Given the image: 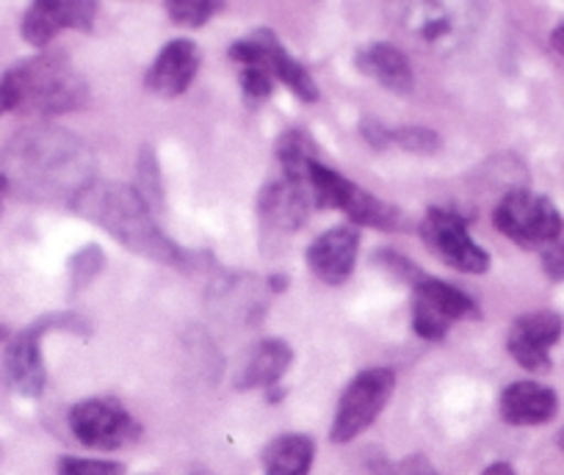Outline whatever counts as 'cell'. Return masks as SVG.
I'll return each instance as SVG.
<instances>
[{
    "label": "cell",
    "mask_w": 564,
    "mask_h": 475,
    "mask_svg": "<svg viewBox=\"0 0 564 475\" xmlns=\"http://www.w3.org/2000/svg\"><path fill=\"white\" fill-rule=\"evenodd\" d=\"M75 213L95 221L124 250L166 266H186L188 255L164 235L153 219V210L135 194V188L113 180H91L73 199Z\"/></svg>",
    "instance_id": "obj_1"
},
{
    "label": "cell",
    "mask_w": 564,
    "mask_h": 475,
    "mask_svg": "<svg viewBox=\"0 0 564 475\" xmlns=\"http://www.w3.org/2000/svg\"><path fill=\"white\" fill-rule=\"evenodd\" d=\"M89 100L84 75L62 53H40L29 62L14 64L0 78V111L56 113L78 111Z\"/></svg>",
    "instance_id": "obj_2"
},
{
    "label": "cell",
    "mask_w": 564,
    "mask_h": 475,
    "mask_svg": "<svg viewBox=\"0 0 564 475\" xmlns=\"http://www.w3.org/2000/svg\"><path fill=\"white\" fill-rule=\"evenodd\" d=\"M12 164L14 169L29 175L25 183L53 188V191L69 188V191H73V199L75 194L84 191L91 183V164L84 144H80L73 133L51 131V128L20 133V139L14 142Z\"/></svg>",
    "instance_id": "obj_3"
},
{
    "label": "cell",
    "mask_w": 564,
    "mask_h": 475,
    "mask_svg": "<svg viewBox=\"0 0 564 475\" xmlns=\"http://www.w3.org/2000/svg\"><path fill=\"white\" fill-rule=\"evenodd\" d=\"M492 224L501 235L514 241L523 250H536V246L556 244L564 230L562 213L547 197L518 188L509 191L492 210Z\"/></svg>",
    "instance_id": "obj_4"
},
{
    "label": "cell",
    "mask_w": 564,
    "mask_h": 475,
    "mask_svg": "<svg viewBox=\"0 0 564 475\" xmlns=\"http://www.w3.org/2000/svg\"><path fill=\"white\" fill-rule=\"evenodd\" d=\"M393 393L395 374L390 368H368L357 374L344 390V396H340L329 440L335 445H346V442L357 440L362 431L377 423Z\"/></svg>",
    "instance_id": "obj_5"
},
{
    "label": "cell",
    "mask_w": 564,
    "mask_h": 475,
    "mask_svg": "<svg viewBox=\"0 0 564 475\" xmlns=\"http://www.w3.org/2000/svg\"><path fill=\"white\" fill-rule=\"evenodd\" d=\"M51 329H67V332L86 334L89 332V323L80 321L73 312H53V316H45L34 327L23 329V332L9 340L7 356H3L9 382L14 385V390L29 398L42 396V390H45L47 371L45 360H42V338Z\"/></svg>",
    "instance_id": "obj_6"
},
{
    "label": "cell",
    "mask_w": 564,
    "mask_h": 475,
    "mask_svg": "<svg viewBox=\"0 0 564 475\" xmlns=\"http://www.w3.org/2000/svg\"><path fill=\"white\" fill-rule=\"evenodd\" d=\"M481 310L468 294L435 277L412 285V332L441 343L457 321H479Z\"/></svg>",
    "instance_id": "obj_7"
},
{
    "label": "cell",
    "mask_w": 564,
    "mask_h": 475,
    "mask_svg": "<svg viewBox=\"0 0 564 475\" xmlns=\"http://www.w3.org/2000/svg\"><path fill=\"white\" fill-rule=\"evenodd\" d=\"M421 238L426 250L446 266L463 274L490 272V252L470 238L468 221L452 208H430L421 221Z\"/></svg>",
    "instance_id": "obj_8"
},
{
    "label": "cell",
    "mask_w": 564,
    "mask_h": 475,
    "mask_svg": "<svg viewBox=\"0 0 564 475\" xmlns=\"http://www.w3.org/2000/svg\"><path fill=\"white\" fill-rule=\"evenodd\" d=\"M69 431L75 440L95 451H117L133 445L141 437V426L133 415L113 398H86L69 409Z\"/></svg>",
    "instance_id": "obj_9"
},
{
    "label": "cell",
    "mask_w": 564,
    "mask_h": 475,
    "mask_svg": "<svg viewBox=\"0 0 564 475\" xmlns=\"http://www.w3.org/2000/svg\"><path fill=\"white\" fill-rule=\"evenodd\" d=\"M562 332L564 321L556 312H525L509 329L507 349L520 368L531 371V374H547L551 371V356H547V351L558 343Z\"/></svg>",
    "instance_id": "obj_10"
},
{
    "label": "cell",
    "mask_w": 564,
    "mask_h": 475,
    "mask_svg": "<svg viewBox=\"0 0 564 475\" xmlns=\"http://www.w3.org/2000/svg\"><path fill=\"white\" fill-rule=\"evenodd\" d=\"M97 3L91 0H36L23 14V40L45 51L62 31H91Z\"/></svg>",
    "instance_id": "obj_11"
},
{
    "label": "cell",
    "mask_w": 564,
    "mask_h": 475,
    "mask_svg": "<svg viewBox=\"0 0 564 475\" xmlns=\"http://www.w3.org/2000/svg\"><path fill=\"white\" fill-rule=\"evenodd\" d=\"M357 252H360V232L357 227H335L307 246V266L322 283L344 285L355 274Z\"/></svg>",
    "instance_id": "obj_12"
},
{
    "label": "cell",
    "mask_w": 564,
    "mask_h": 475,
    "mask_svg": "<svg viewBox=\"0 0 564 475\" xmlns=\"http://www.w3.org/2000/svg\"><path fill=\"white\" fill-rule=\"evenodd\" d=\"M199 69V51L188 40H172L161 47L144 73V89L159 97H181Z\"/></svg>",
    "instance_id": "obj_13"
},
{
    "label": "cell",
    "mask_w": 564,
    "mask_h": 475,
    "mask_svg": "<svg viewBox=\"0 0 564 475\" xmlns=\"http://www.w3.org/2000/svg\"><path fill=\"white\" fill-rule=\"evenodd\" d=\"M254 45H258V62L254 67L269 69L271 78L282 80V84L289 86L300 100L305 102H316L318 100V84L313 80V75L307 73V67L302 62H296L285 45L274 36V31L260 29L252 34Z\"/></svg>",
    "instance_id": "obj_14"
},
{
    "label": "cell",
    "mask_w": 564,
    "mask_h": 475,
    "mask_svg": "<svg viewBox=\"0 0 564 475\" xmlns=\"http://www.w3.org/2000/svg\"><path fill=\"white\" fill-rule=\"evenodd\" d=\"M311 191L285 177L265 183L258 194V216L274 230H300L311 213Z\"/></svg>",
    "instance_id": "obj_15"
},
{
    "label": "cell",
    "mask_w": 564,
    "mask_h": 475,
    "mask_svg": "<svg viewBox=\"0 0 564 475\" xmlns=\"http://www.w3.org/2000/svg\"><path fill=\"white\" fill-rule=\"evenodd\" d=\"M294 363V349L285 340H260L243 360L241 371L236 376L238 390H269V387L280 385L285 371Z\"/></svg>",
    "instance_id": "obj_16"
},
{
    "label": "cell",
    "mask_w": 564,
    "mask_h": 475,
    "mask_svg": "<svg viewBox=\"0 0 564 475\" xmlns=\"http://www.w3.org/2000/svg\"><path fill=\"white\" fill-rule=\"evenodd\" d=\"M558 409L556 393L540 382H514L501 393V418L509 426H542Z\"/></svg>",
    "instance_id": "obj_17"
},
{
    "label": "cell",
    "mask_w": 564,
    "mask_h": 475,
    "mask_svg": "<svg viewBox=\"0 0 564 475\" xmlns=\"http://www.w3.org/2000/svg\"><path fill=\"white\" fill-rule=\"evenodd\" d=\"M355 64L362 75H371L373 80H379L384 89L395 91V95H406L415 86V73H412L410 58L399 47L390 45V42L366 45L357 53Z\"/></svg>",
    "instance_id": "obj_18"
},
{
    "label": "cell",
    "mask_w": 564,
    "mask_h": 475,
    "mask_svg": "<svg viewBox=\"0 0 564 475\" xmlns=\"http://www.w3.org/2000/svg\"><path fill=\"white\" fill-rule=\"evenodd\" d=\"M340 213L349 216L355 224L362 227H373V230H384V232H399L404 230V213H401L395 205L384 202V199L373 197V194L362 191L360 186L355 183H346L344 197H340L338 208Z\"/></svg>",
    "instance_id": "obj_19"
},
{
    "label": "cell",
    "mask_w": 564,
    "mask_h": 475,
    "mask_svg": "<svg viewBox=\"0 0 564 475\" xmlns=\"http://www.w3.org/2000/svg\"><path fill=\"white\" fill-rule=\"evenodd\" d=\"M316 445L307 434H282L263 451L265 475H311Z\"/></svg>",
    "instance_id": "obj_20"
},
{
    "label": "cell",
    "mask_w": 564,
    "mask_h": 475,
    "mask_svg": "<svg viewBox=\"0 0 564 475\" xmlns=\"http://www.w3.org/2000/svg\"><path fill=\"white\" fill-rule=\"evenodd\" d=\"M276 161L282 166V177L296 186L307 188V175H311L313 161H318V147L313 144V139L305 131H285L276 139Z\"/></svg>",
    "instance_id": "obj_21"
},
{
    "label": "cell",
    "mask_w": 564,
    "mask_h": 475,
    "mask_svg": "<svg viewBox=\"0 0 564 475\" xmlns=\"http://www.w3.org/2000/svg\"><path fill=\"white\" fill-rule=\"evenodd\" d=\"M135 194L144 199L153 213H161L164 210V180H161L159 161H155V153L150 147L141 150L139 158V186H135Z\"/></svg>",
    "instance_id": "obj_22"
},
{
    "label": "cell",
    "mask_w": 564,
    "mask_h": 475,
    "mask_svg": "<svg viewBox=\"0 0 564 475\" xmlns=\"http://www.w3.org/2000/svg\"><path fill=\"white\" fill-rule=\"evenodd\" d=\"M219 12L221 3H216V0H170L166 3V14L186 29H203Z\"/></svg>",
    "instance_id": "obj_23"
},
{
    "label": "cell",
    "mask_w": 564,
    "mask_h": 475,
    "mask_svg": "<svg viewBox=\"0 0 564 475\" xmlns=\"http://www.w3.org/2000/svg\"><path fill=\"white\" fill-rule=\"evenodd\" d=\"M102 266H106V255H102L100 246H84V250L69 261V285H73V290L86 288V285L102 272Z\"/></svg>",
    "instance_id": "obj_24"
},
{
    "label": "cell",
    "mask_w": 564,
    "mask_h": 475,
    "mask_svg": "<svg viewBox=\"0 0 564 475\" xmlns=\"http://www.w3.org/2000/svg\"><path fill=\"white\" fill-rule=\"evenodd\" d=\"M390 142L399 144L401 150H406V153H415V155H432V153H437L443 144L441 136H437L435 131H430V128H417V125L390 131Z\"/></svg>",
    "instance_id": "obj_25"
},
{
    "label": "cell",
    "mask_w": 564,
    "mask_h": 475,
    "mask_svg": "<svg viewBox=\"0 0 564 475\" xmlns=\"http://www.w3.org/2000/svg\"><path fill=\"white\" fill-rule=\"evenodd\" d=\"M58 475H124V467L108 459L64 456L58 459Z\"/></svg>",
    "instance_id": "obj_26"
},
{
    "label": "cell",
    "mask_w": 564,
    "mask_h": 475,
    "mask_svg": "<svg viewBox=\"0 0 564 475\" xmlns=\"http://www.w3.org/2000/svg\"><path fill=\"white\" fill-rule=\"evenodd\" d=\"M241 89H243V100L249 106H260L271 97L274 91V78H271L269 69L263 67H243L241 69Z\"/></svg>",
    "instance_id": "obj_27"
},
{
    "label": "cell",
    "mask_w": 564,
    "mask_h": 475,
    "mask_svg": "<svg viewBox=\"0 0 564 475\" xmlns=\"http://www.w3.org/2000/svg\"><path fill=\"white\" fill-rule=\"evenodd\" d=\"M373 263H377L382 272H388L390 277L401 279V283L417 285L423 277H426V274L421 272V266H415L412 261H406V257L399 255V252H390V250L377 252V255H373Z\"/></svg>",
    "instance_id": "obj_28"
},
{
    "label": "cell",
    "mask_w": 564,
    "mask_h": 475,
    "mask_svg": "<svg viewBox=\"0 0 564 475\" xmlns=\"http://www.w3.org/2000/svg\"><path fill=\"white\" fill-rule=\"evenodd\" d=\"M452 18H448L446 12H441V9L432 7L430 9V18H423L421 25H417V34L423 36L426 42H441L443 36L452 34Z\"/></svg>",
    "instance_id": "obj_29"
},
{
    "label": "cell",
    "mask_w": 564,
    "mask_h": 475,
    "mask_svg": "<svg viewBox=\"0 0 564 475\" xmlns=\"http://www.w3.org/2000/svg\"><path fill=\"white\" fill-rule=\"evenodd\" d=\"M360 133H362V139H366L368 144H371L373 150H384L388 147V144H393L390 142V131L388 128L382 125V122H379V119H373V117H366L360 122Z\"/></svg>",
    "instance_id": "obj_30"
},
{
    "label": "cell",
    "mask_w": 564,
    "mask_h": 475,
    "mask_svg": "<svg viewBox=\"0 0 564 475\" xmlns=\"http://www.w3.org/2000/svg\"><path fill=\"white\" fill-rule=\"evenodd\" d=\"M542 268L551 279H564V241L545 246L542 252Z\"/></svg>",
    "instance_id": "obj_31"
},
{
    "label": "cell",
    "mask_w": 564,
    "mask_h": 475,
    "mask_svg": "<svg viewBox=\"0 0 564 475\" xmlns=\"http://www.w3.org/2000/svg\"><path fill=\"white\" fill-rule=\"evenodd\" d=\"M481 475H518V473H514L512 464H507V462H496V464H490V467H487L485 473H481Z\"/></svg>",
    "instance_id": "obj_32"
},
{
    "label": "cell",
    "mask_w": 564,
    "mask_h": 475,
    "mask_svg": "<svg viewBox=\"0 0 564 475\" xmlns=\"http://www.w3.org/2000/svg\"><path fill=\"white\" fill-rule=\"evenodd\" d=\"M551 45H553V51L564 58V23L556 25V31L551 34Z\"/></svg>",
    "instance_id": "obj_33"
},
{
    "label": "cell",
    "mask_w": 564,
    "mask_h": 475,
    "mask_svg": "<svg viewBox=\"0 0 564 475\" xmlns=\"http://www.w3.org/2000/svg\"><path fill=\"white\" fill-rule=\"evenodd\" d=\"M269 288L274 290V294H282V290L289 288V277H285V274H271Z\"/></svg>",
    "instance_id": "obj_34"
},
{
    "label": "cell",
    "mask_w": 564,
    "mask_h": 475,
    "mask_svg": "<svg viewBox=\"0 0 564 475\" xmlns=\"http://www.w3.org/2000/svg\"><path fill=\"white\" fill-rule=\"evenodd\" d=\"M265 396H269V404H280L282 398H285V390H282L280 385H274V387H269V390H265Z\"/></svg>",
    "instance_id": "obj_35"
},
{
    "label": "cell",
    "mask_w": 564,
    "mask_h": 475,
    "mask_svg": "<svg viewBox=\"0 0 564 475\" xmlns=\"http://www.w3.org/2000/svg\"><path fill=\"white\" fill-rule=\"evenodd\" d=\"M9 194V177L0 172V210H3V199H7Z\"/></svg>",
    "instance_id": "obj_36"
},
{
    "label": "cell",
    "mask_w": 564,
    "mask_h": 475,
    "mask_svg": "<svg viewBox=\"0 0 564 475\" xmlns=\"http://www.w3.org/2000/svg\"><path fill=\"white\" fill-rule=\"evenodd\" d=\"M7 327H3V323H0V340H7Z\"/></svg>",
    "instance_id": "obj_37"
},
{
    "label": "cell",
    "mask_w": 564,
    "mask_h": 475,
    "mask_svg": "<svg viewBox=\"0 0 564 475\" xmlns=\"http://www.w3.org/2000/svg\"><path fill=\"white\" fill-rule=\"evenodd\" d=\"M410 475H437V473H432V470H423V473H410Z\"/></svg>",
    "instance_id": "obj_38"
},
{
    "label": "cell",
    "mask_w": 564,
    "mask_h": 475,
    "mask_svg": "<svg viewBox=\"0 0 564 475\" xmlns=\"http://www.w3.org/2000/svg\"><path fill=\"white\" fill-rule=\"evenodd\" d=\"M558 445H562V448H564V431H562V437H558Z\"/></svg>",
    "instance_id": "obj_39"
},
{
    "label": "cell",
    "mask_w": 564,
    "mask_h": 475,
    "mask_svg": "<svg viewBox=\"0 0 564 475\" xmlns=\"http://www.w3.org/2000/svg\"><path fill=\"white\" fill-rule=\"evenodd\" d=\"M0 456H3V451H0Z\"/></svg>",
    "instance_id": "obj_40"
}]
</instances>
